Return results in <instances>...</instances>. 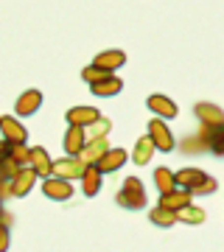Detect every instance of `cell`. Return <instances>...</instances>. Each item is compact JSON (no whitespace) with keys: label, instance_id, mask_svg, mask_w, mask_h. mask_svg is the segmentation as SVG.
<instances>
[{"label":"cell","instance_id":"obj_10","mask_svg":"<svg viewBox=\"0 0 224 252\" xmlns=\"http://www.w3.org/2000/svg\"><path fill=\"white\" fill-rule=\"evenodd\" d=\"M90 90H93L96 98H112V95H118V93L124 90V81L118 79L115 73H109V76H104V79L93 81V84H90Z\"/></svg>","mask_w":224,"mask_h":252},{"label":"cell","instance_id":"obj_28","mask_svg":"<svg viewBox=\"0 0 224 252\" xmlns=\"http://www.w3.org/2000/svg\"><path fill=\"white\" fill-rule=\"evenodd\" d=\"M104 76H109V70H104V67H98V64H87V67L81 70V79L87 81V84H93V81L104 79Z\"/></svg>","mask_w":224,"mask_h":252},{"label":"cell","instance_id":"obj_2","mask_svg":"<svg viewBox=\"0 0 224 252\" xmlns=\"http://www.w3.org/2000/svg\"><path fill=\"white\" fill-rule=\"evenodd\" d=\"M42 193L54 202H67L73 196V182L62 180L56 174H48V177H42Z\"/></svg>","mask_w":224,"mask_h":252},{"label":"cell","instance_id":"obj_20","mask_svg":"<svg viewBox=\"0 0 224 252\" xmlns=\"http://www.w3.org/2000/svg\"><path fill=\"white\" fill-rule=\"evenodd\" d=\"M149 221L157 227H174L177 224V210H171L165 205H157L154 210H149Z\"/></svg>","mask_w":224,"mask_h":252},{"label":"cell","instance_id":"obj_15","mask_svg":"<svg viewBox=\"0 0 224 252\" xmlns=\"http://www.w3.org/2000/svg\"><path fill=\"white\" fill-rule=\"evenodd\" d=\"M93 64H98V67H104V70L115 73V70H121V67L126 64V54L124 51H118V48H112V51H101V54H96V62Z\"/></svg>","mask_w":224,"mask_h":252},{"label":"cell","instance_id":"obj_7","mask_svg":"<svg viewBox=\"0 0 224 252\" xmlns=\"http://www.w3.org/2000/svg\"><path fill=\"white\" fill-rule=\"evenodd\" d=\"M0 132H3V140L28 143V129L23 126V121L17 115H0Z\"/></svg>","mask_w":224,"mask_h":252},{"label":"cell","instance_id":"obj_26","mask_svg":"<svg viewBox=\"0 0 224 252\" xmlns=\"http://www.w3.org/2000/svg\"><path fill=\"white\" fill-rule=\"evenodd\" d=\"M87 129H90V137H109V132H112V121L104 118V115H98Z\"/></svg>","mask_w":224,"mask_h":252},{"label":"cell","instance_id":"obj_22","mask_svg":"<svg viewBox=\"0 0 224 252\" xmlns=\"http://www.w3.org/2000/svg\"><path fill=\"white\" fill-rule=\"evenodd\" d=\"M202 135L210 143L213 154H224V126H202Z\"/></svg>","mask_w":224,"mask_h":252},{"label":"cell","instance_id":"obj_25","mask_svg":"<svg viewBox=\"0 0 224 252\" xmlns=\"http://www.w3.org/2000/svg\"><path fill=\"white\" fill-rule=\"evenodd\" d=\"M154 185H157V190H160V193H165V190H171L174 188V185H177V182H174V171H171V168H157V171H154Z\"/></svg>","mask_w":224,"mask_h":252},{"label":"cell","instance_id":"obj_1","mask_svg":"<svg viewBox=\"0 0 224 252\" xmlns=\"http://www.w3.org/2000/svg\"><path fill=\"white\" fill-rule=\"evenodd\" d=\"M115 202H118L121 207H124V210H143L146 202H149L143 182L137 180V177H126L124 185H121V190H118Z\"/></svg>","mask_w":224,"mask_h":252},{"label":"cell","instance_id":"obj_4","mask_svg":"<svg viewBox=\"0 0 224 252\" xmlns=\"http://www.w3.org/2000/svg\"><path fill=\"white\" fill-rule=\"evenodd\" d=\"M126 160H129V152H126V149H107L93 165H96L101 174H115L126 165Z\"/></svg>","mask_w":224,"mask_h":252},{"label":"cell","instance_id":"obj_23","mask_svg":"<svg viewBox=\"0 0 224 252\" xmlns=\"http://www.w3.org/2000/svg\"><path fill=\"white\" fill-rule=\"evenodd\" d=\"M205 180V171H199V168H182V171L174 174V182H177L179 188H193V185H199V182Z\"/></svg>","mask_w":224,"mask_h":252},{"label":"cell","instance_id":"obj_19","mask_svg":"<svg viewBox=\"0 0 224 252\" xmlns=\"http://www.w3.org/2000/svg\"><path fill=\"white\" fill-rule=\"evenodd\" d=\"M101 112L96 107H73V109H67V115H64V121L67 124H73V126H84L87 129L96 118H98Z\"/></svg>","mask_w":224,"mask_h":252},{"label":"cell","instance_id":"obj_18","mask_svg":"<svg viewBox=\"0 0 224 252\" xmlns=\"http://www.w3.org/2000/svg\"><path fill=\"white\" fill-rule=\"evenodd\" d=\"M154 152H157V149H154V143L149 140V135H146V137H137V140H134V149L129 152V157L134 160V165H149Z\"/></svg>","mask_w":224,"mask_h":252},{"label":"cell","instance_id":"obj_9","mask_svg":"<svg viewBox=\"0 0 224 252\" xmlns=\"http://www.w3.org/2000/svg\"><path fill=\"white\" fill-rule=\"evenodd\" d=\"M42 101L45 98H42V93H39V90H26L17 98V104H14V115H17V118H31L34 112H39Z\"/></svg>","mask_w":224,"mask_h":252},{"label":"cell","instance_id":"obj_16","mask_svg":"<svg viewBox=\"0 0 224 252\" xmlns=\"http://www.w3.org/2000/svg\"><path fill=\"white\" fill-rule=\"evenodd\" d=\"M101 177H104V174H101L93 162H90V165H84V171H81V177H79L84 196H96V193H98V190H101Z\"/></svg>","mask_w":224,"mask_h":252},{"label":"cell","instance_id":"obj_21","mask_svg":"<svg viewBox=\"0 0 224 252\" xmlns=\"http://www.w3.org/2000/svg\"><path fill=\"white\" fill-rule=\"evenodd\" d=\"M205 210H202V207H196V205H182L177 210V221H182V224H202V221H205Z\"/></svg>","mask_w":224,"mask_h":252},{"label":"cell","instance_id":"obj_5","mask_svg":"<svg viewBox=\"0 0 224 252\" xmlns=\"http://www.w3.org/2000/svg\"><path fill=\"white\" fill-rule=\"evenodd\" d=\"M81 171H84V162L76 157V154H64L62 160H54V165H51V174H56V177H62V180H79Z\"/></svg>","mask_w":224,"mask_h":252},{"label":"cell","instance_id":"obj_24","mask_svg":"<svg viewBox=\"0 0 224 252\" xmlns=\"http://www.w3.org/2000/svg\"><path fill=\"white\" fill-rule=\"evenodd\" d=\"M6 160L17 162V165H28V146L26 143H11L6 146Z\"/></svg>","mask_w":224,"mask_h":252},{"label":"cell","instance_id":"obj_12","mask_svg":"<svg viewBox=\"0 0 224 252\" xmlns=\"http://www.w3.org/2000/svg\"><path fill=\"white\" fill-rule=\"evenodd\" d=\"M84 143H87V129L84 126H73L67 124V132H64V154H76L79 157V152L84 149Z\"/></svg>","mask_w":224,"mask_h":252},{"label":"cell","instance_id":"obj_11","mask_svg":"<svg viewBox=\"0 0 224 252\" xmlns=\"http://www.w3.org/2000/svg\"><path fill=\"white\" fill-rule=\"evenodd\" d=\"M28 165H31V168H34V174L42 180V177H48V174H51L54 160H51V154L45 152L42 146H34V149H28Z\"/></svg>","mask_w":224,"mask_h":252},{"label":"cell","instance_id":"obj_30","mask_svg":"<svg viewBox=\"0 0 224 252\" xmlns=\"http://www.w3.org/2000/svg\"><path fill=\"white\" fill-rule=\"evenodd\" d=\"M6 146H9V140H3V143H0V160H6Z\"/></svg>","mask_w":224,"mask_h":252},{"label":"cell","instance_id":"obj_6","mask_svg":"<svg viewBox=\"0 0 224 252\" xmlns=\"http://www.w3.org/2000/svg\"><path fill=\"white\" fill-rule=\"evenodd\" d=\"M39 182V177L34 174V168L31 165H26V168H20L14 177L9 180V188H11V196H28L31 190H34V185Z\"/></svg>","mask_w":224,"mask_h":252},{"label":"cell","instance_id":"obj_3","mask_svg":"<svg viewBox=\"0 0 224 252\" xmlns=\"http://www.w3.org/2000/svg\"><path fill=\"white\" fill-rule=\"evenodd\" d=\"M149 140L154 143L157 152H174V135H171V129L165 126L162 118L154 115V121H149Z\"/></svg>","mask_w":224,"mask_h":252},{"label":"cell","instance_id":"obj_29","mask_svg":"<svg viewBox=\"0 0 224 252\" xmlns=\"http://www.w3.org/2000/svg\"><path fill=\"white\" fill-rule=\"evenodd\" d=\"M9 250V221L0 219V252Z\"/></svg>","mask_w":224,"mask_h":252},{"label":"cell","instance_id":"obj_17","mask_svg":"<svg viewBox=\"0 0 224 252\" xmlns=\"http://www.w3.org/2000/svg\"><path fill=\"white\" fill-rule=\"evenodd\" d=\"M191 199H193V193H191L188 188H179V185H174L171 190H165V193H160V205L171 207V210H179L182 205H188Z\"/></svg>","mask_w":224,"mask_h":252},{"label":"cell","instance_id":"obj_13","mask_svg":"<svg viewBox=\"0 0 224 252\" xmlns=\"http://www.w3.org/2000/svg\"><path fill=\"white\" fill-rule=\"evenodd\" d=\"M109 149V140L107 137H87V143H84V149L79 152V160L84 162V165H90V162H96L101 157V154Z\"/></svg>","mask_w":224,"mask_h":252},{"label":"cell","instance_id":"obj_8","mask_svg":"<svg viewBox=\"0 0 224 252\" xmlns=\"http://www.w3.org/2000/svg\"><path fill=\"white\" fill-rule=\"evenodd\" d=\"M146 107H149V112L157 118H162V121H171V118H177V104H174V98H168V95H162V93H154V95H149L146 98Z\"/></svg>","mask_w":224,"mask_h":252},{"label":"cell","instance_id":"obj_27","mask_svg":"<svg viewBox=\"0 0 224 252\" xmlns=\"http://www.w3.org/2000/svg\"><path fill=\"white\" fill-rule=\"evenodd\" d=\"M216 190H219V180L205 174V180L199 182V185H193V188H191V193H193V196H210V193H216Z\"/></svg>","mask_w":224,"mask_h":252},{"label":"cell","instance_id":"obj_14","mask_svg":"<svg viewBox=\"0 0 224 252\" xmlns=\"http://www.w3.org/2000/svg\"><path fill=\"white\" fill-rule=\"evenodd\" d=\"M193 115L199 118L202 126H224V112L216 104H196L193 107Z\"/></svg>","mask_w":224,"mask_h":252}]
</instances>
